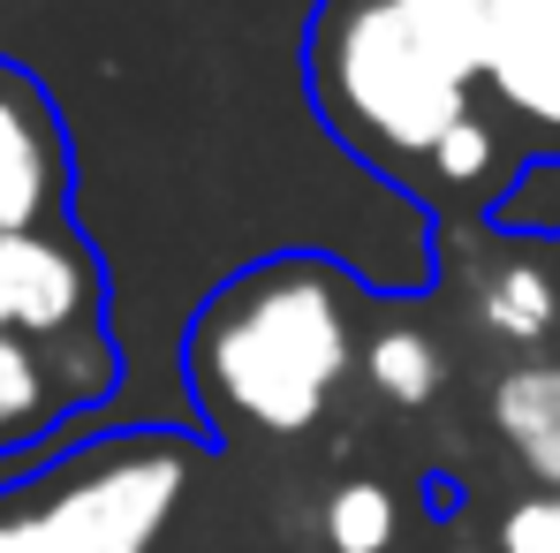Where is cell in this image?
Returning a JSON list of instances; mask_svg holds the SVG:
<instances>
[{"mask_svg":"<svg viewBox=\"0 0 560 553\" xmlns=\"http://www.w3.org/2000/svg\"><path fill=\"white\" fill-rule=\"evenodd\" d=\"M432 168H440L447 183H477V175L492 168V129H485V122L469 114L463 129H455V137H447L440 152H432Z\"/></svg>","mask_w":560,"mask_h":553,"instance_id":"obj_13","label":"cell"},{"mask_svg":"<svg viewBox=\"0 0 560 553\" xmlns=\"http://www.w3.org/2000/svg\"><path fill=\"white\" fill-rule=\"evenodd\" d=\"M372 387L386 402H401V410L432 402L440 394V349L424 334H378L372 342Z\"/></svg>","mask_w":560,"mask_h":553,"instance_id":"obj_11","label":"cell"},{"mask_svg":"<svg viewBox=\"0 0 560 553\" xmlns=\"http://www.w3.org/2000/svg\"><path fill=\"white\" fill-rule=\"evenodd\" d=\"M197 448L137 425L0 477V553H152L183 508Z\"/></svg>","mask_w":560,"mask_h":553,"instance_id":"obj_2","label":"cell"},{"mask_svg":"<svg viewBox=\"0 0 560 553\" xmlns=\"http://www.w3.org/2000/svg\"><path fill=\"white\" fill-rule=\"evenodd\" d=\"M326 106L394 160H432L469 122V77L394 8V0H341L318 38Z\"/></svg>","mask_w":560,"mask_h":553,"instance_id":"obj_3","label":"cell"},{"mask_svg":"<svg viewBox=\"0 0 560 553\" xmlns=\"http://www.w3.org/2000/svg\"><path fill=\"white\" fill-rule=\"evenodd\" d=\"M485 77L508 106L560 129V0H508L485 38Z\"/></svg>","mask_w":560,"mask_h":553,"instance_id":"obj_6","label":"cell"},{"mask_svg":"<svg viewBox=\"0 0 560 553\" xmlns=\"http://www.w3.org/2000/svg\"><path fill=\"white\" fill-rule=\"evenodd\" d=\"M477 319H485L500 342H546L553 319H560L553 280L530 274V266H508V274H492L485 288H477Z\"/></svg>","mask_w":560,"mask_h":553,"instance_id":"obj_9","label":"cell"},{"mask_svg":"<svg viewBox=\"0 0 560 553\" xmlns=\"http://www.w3.org/2000/svg\"><path fill=\"white\" fill-rule=\"evenodd\" d=\"M326 539H334V553H386L394 546V493L372 477L341 485L326 500Z\"/></svg>","mask_w":560,"mask_h":553,"instance_id":"obj_10","label":"cell"},{"mask_svg":"<svg viewBox=\"0 0 560 553\" xmlns=\"http://www.w3.org/2000/svg\"><path fill=\"white\" fill-rule=\"evenodd\" d=\"M492 425L523 456V470L560 493V365H523L492 387Z\"/></svg>","mask_w":560,"mask_h":553,"instance_id":"obj_7","label":"cell"},{"mask_svg":"<svg viewBox=\"0 0 560 553\" xmlns=\"http://www.w3.org/2000/svg\"><path fill=\"white\" fill-rule=\"evenodd\" d=\"M69 212V137L54 99L0 61V235L61 228Z\"/></svg>","mask_w":560,"mask_h":553,"instance_id":"obj_5","label":"cell"},{"mask_svg":"<svg viewBox=\"0 0 560 553\" xmlns=\"http://www.w3.org/2000/svg\"><path fill=\"white\" fill-rule=\"evenodd\" d=\"M349 365H357L349 280L311 258H280L220 288L189 342L197 394L258 433H311Z\"/></svg>","mask_w":560,"mask_h":553,"instance_id":"obj_1","label":"cell"},{"mask_svg":"<svg viewBox=\"0 0 560 553\" xmlns=\"http://www.w3.org/2000/svg\"><path fill=\"white\" fill-rule=\"evenodd\" d=\"M0 342L106 357V342H98V266L69 228L0 235Z\"/></svg>","mask_w":560,"mask_h":553,"instance_id":"obj_4","label":"cell"},{"mask_svg":"<svg viewBox=\"0 0 560 553\" xmlns=\"http://www.w3.org/2000/svg\"><path fill=\"white\" fill-rule=\"evenodd\" d=\"M500 553H560V493L515 500L500 523Z\"/></svg>","mask_w":560,"mask_h":553,"instance_id":"obj_12","label":"cell"},{"mask_svg":"<svg viewBox=\"0 0 560 553\" xmlns=\"http://www.w3.org/2000/svg\"><path fill=\"white\" fill-rule=\"evenodd\" d=\"M394 8L477 84V77H485V38H492V23H500L508 0H394Z\"/></svg>","mask_w":560,"mask_h":553,"instance_id":"obj_8","label":"cell"}]
</instances>
